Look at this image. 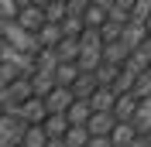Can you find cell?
Returning a JSON list of instances; mask_svg holds the SVG:
<instances>
[{"label": "cell", "instance_id": "cell-1", "mask_svg": "<svg viewBox=\"0 0 151 147\" xmlns=\"http://www.w3.org/2000/svg\"><path fill=\"white\" fill-rule=\"evenodd\" d=\"M0 127L28 147H151V0H0Z\"/></svg>", "mask_w": 151, "mask_h": 147}]
</instances>
